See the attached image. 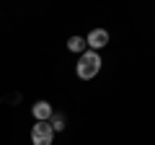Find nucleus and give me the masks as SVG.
<instances>
[{"label": "nucleus", "mask_w": 155, "mask_h": 145, "mask_svg": "<svg viewBox=\"0 0 155 145\" xmlns=\"http://www.w3.org/2000/svg\"><path fill=\"white\" fill-rule=\"evenodd\" d=\"M98 70H101V55H98V52L85 49L83 55L78 57L75 72H78V78H80V80H91V78H96V75H98Z\"/></svg>", "instance_id": "obj_1"}, {"label": "nucleus", "mask_w": 155, "mask_h": 145, "mask_svg": "<svg viewBox=\"0 0 155 145\" xmlns=\"http://www.w3.org/2000/svg\"><path fill=\"white\" fill-rule=\"evenodd\" d=\"M54 140V130L49 122H36L31 127V143L34 145H52Z\"/></svg>", "instance_id": "obj_2"}, {"label": "nucleus", "mask_w": 155, "mask_h": 145, "mask_svg": "<svg viewBox=\"0 0 155 145\" xmlns=\"http://www.w3.org/2000/svg\"><path fill=\"white\" fill-rule=\"evenodd\" d=\"M106 44H109V31H106V29H93V31L88 34V39H85V47H88L91 52L104 49Z\"/></svg>", "instance_id": "obj_3"}, {"label": "nucleus", "mask_w": 155, "mask_h": 145, "mask_svg": "<svg viewBox=\"0 0 155 145\" xmlns=\"http://www.w3.org/2000/svg\"><path fill=\"white\" fill-rule=\"evenodd\" d=\"M31 114H34L36 122H49L54 112H52V104H49V101H36V104L31 106Z\"/></svg>", "instance_id": "obj_4"}, {"label": "nucleus", "mask_w": 155, "mask_h": 145, "mask_svg": "<svg viewBox=\"0 0 155 145\" xmlns=\"http://www.w3.org/2000/svg\"><path fill=\"white\" fill-rule=\"evenodd\" d=\"M67 49L83 55V52L88 49V47H85V36H70V39H67Z\"/></svg>", "instance_id": "obj_5"}, {"label": "nucleus", "mask_w": 155, "mask_h": 145, "mask_svg": "<svg viewBox=\"0 0 155 145\" xmlns=\"http://www.w3.org/2000/svg\"><path fill=\"white\" fill-rule=\"evenodd\" d=\"M49 124H52V130H65L67 124H65V117H62V114H52V119H49Z\"/></svg>", "instance_id": "obj_6"}]
</instances>
